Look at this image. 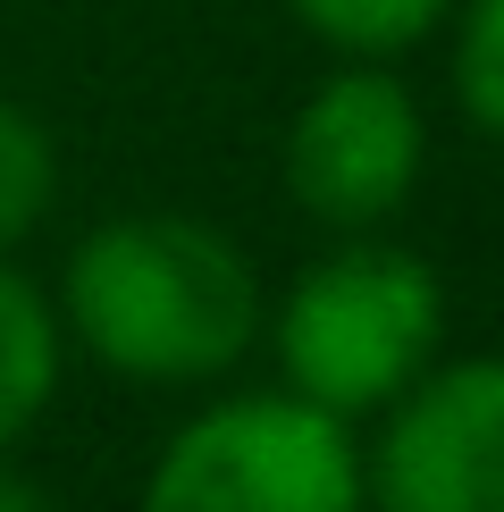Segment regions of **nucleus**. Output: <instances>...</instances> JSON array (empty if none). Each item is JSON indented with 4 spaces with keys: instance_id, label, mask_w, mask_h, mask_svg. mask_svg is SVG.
Masks as SVG:
<instances>
[{
    "instance_id": "3",
    "label": "nucleus",
    "mask_w": 504,
    "mask_h": 512,
    "mask_svg": "<svg viewBox=\"0 0 504 512\" xmlns=\"http://www.w3.org/2000/svg\"><path fill=\"white\" fill-rule=\"evenodd\" d=\"M135 512H370L362 445L303 395H219L152 454Z\"/></svg>"
},
{
    "instance_id": "9",
    "label": "nucleus",
    "mask_w": 504,
    "mask_h": 512,
    "mask_svg": "<svg viewBox=\"0 0 504 512\" xmlns=\"http://www.w3.org/2000/svg\"><path fill=\"white\" fill-rule=\"evenodd\" d=\"M454 101L479 135L504 143V0H471L454 17Z\"/></svg>"
},
{
    "instance_id": "10",
    "label": "nucleus",
    "mask_w": 504,
    "mask_h": 512,
    "mask_svg": "<svg viewBox=\"0 0 504 512\" xmlns=\"http://www.w3.org/2000/svg\"><path fill=\"white\" fill-rule=\"evenodd\" d=\"M0 512H51V496H42V487L17 471L9 454H0Z\"/></svg>"
},
{
    "instance_id": "4",
    "label": "nucleus",
    "mask_w": 504,
    "mask_h": 512,
    "mask_svg": "<svg viewBox=\"0 0 504 512\" xmlns=\"http://www.w3.org/2000/svg\"><path fill=\"white\" fill-rule=\"evenodd\" d=\"M429 118L395 59H336L286 126V194L328 236H370L420 194Z\"/></svg>"
},
{
    "instance_id": "7",
    "label": "nucleus",
    "mask_w": 504,
    "mask_h": 512,
    "mask_svg": "<svg viewBox=\"0 0 504 512\" xmlns=\"http://www.w3.org/2000/svg\"><path fill=\"white\" fill-rule=\"evenodd\" d=\"M294 26L336 59H404L412 42H429L462 0H286Z\"/></svg>"
},
{
    "instance_id": "2",
    "label": "nucleus",
    "mask_w": 504,
    "mask_h": 512,
    "mask_svg": "<svg viewBox=\"0 0 504 512\" xmlns=\"http://www.w3.org/2000/svg\"><path fill=\"white\" fill-rule=\"evenodd\" d=\"M269 353H278L286 395L320 403L336 420L387 412L446 345V286L412 244L345 236L311 269H294L278 311L261 319Z\"/></svg>"
},
{
    "instance_id": "6",
    "label": "nucleus",
    "mask_w": 504,
    "mask_h": 512,
    "mask_svg": "<svg viewBox=\"0 0 504 512\" xmlns=\"http://www.w3.org/2000/svg\"><path fill=\"white\" fill-rule=\"evenodd\" d=\"M59 361H68L59 303L34 286L26 269H9V252H0V454L34 429L42 412H51Z\"/></svg>"
},
{
    "instance_id": "8",
    "label": "nucleus",
    "mask_w": 504,
    "mask_h": 512,
    "mask_svg": "<svg viewBox=\"0 0 504 512\" xmlns=\"http://www.w3.org/2000/svg\"><path fill=\"white\" fill-rule=\"evenodd\" d=\"M59 202V135L34 101L0 93V252H17Z\"/></svg>"
},
{
    "instance_id": "1",
    "label": "nucleus",
    "mask_w": 504,
    "mask_h": 512,
    "mask_svg": "<svg viewBox=\"0 0 504 512\" xmlns=\"http://www.w3.org/2000/svg\"><path fill=\"white\" fill-rule=\"evenodd\" d=\"M261 269L210 219L185 210H126L84 227L59 277V328L101 370L135 387H202L261 345Z\"/></svg>"
},
{
    "instance_id": "5",
    "label": "nucleus",
    "mask_w": 504,
    "mask_h": 512,
    "mask_svg": "<svg viewBox=\"0 0 504 512\" xmlns=\"http://www.w3.org/2000/svg\"><path fill=\"white\" fill-rule=\"evenodd\" d=\"M370 512H504V353L429 361L362 445Z\"/></svg>"
}]
</instances>
